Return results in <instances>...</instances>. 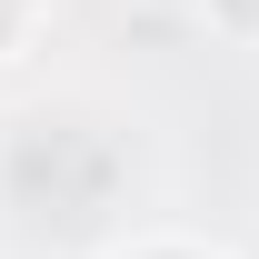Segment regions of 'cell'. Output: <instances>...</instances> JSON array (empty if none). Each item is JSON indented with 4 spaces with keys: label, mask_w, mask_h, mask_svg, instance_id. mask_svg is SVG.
<instances>
[{
    "label": "cell",
    "mask_w": 259,
    "mask_h": 259,
    "mask_svg": "<svg viewBox=\"0 0 259 259\" xmlns=\"http://www.w3.org/2000/svg\"><path fill=\"white\" fill-rule=\"evenodd\" d=\"M199 10H209V30H220V40H239V50L259 40V0H199Z\"/></svg>",
    "instance_id": "obj_1"
}]
</instances>
